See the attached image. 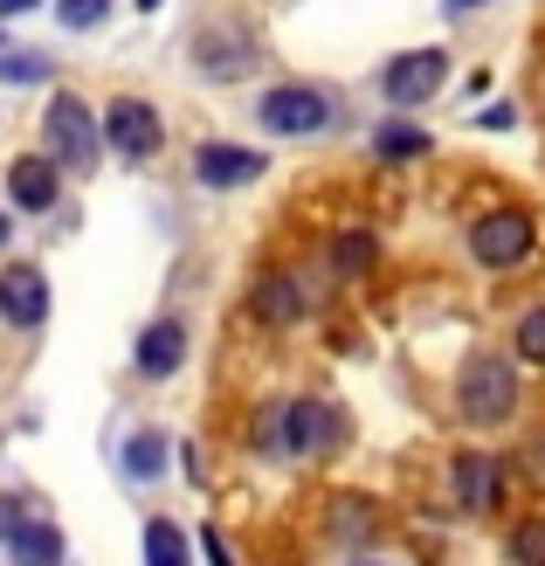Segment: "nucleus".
I'll return each mask as SVG.
<instances>
[{
  "instance_id": "9",
  "label": "nucleus",
  "mask_w": 545,
  "mask_h": 566,
  "mask_svg": "<svg viewBox=\"0 0 545 566\" xmlns=\"http://www.w3.org/2000/svg\"><path fill=\"white\" fill-rule=\"evenodd\" d=\"M193 180L200 187H249V180H263V153H249V146H228V138H208V146L193 153Z\"/></svg>"
},
{
  "instance_id": "17",
  "label": "nucleus",
  "mask_w": 545,
  "mask_h": 566,
  "mask_svg": "<svg viewBox=\"0 0 545 566\" xmlns=\"http://www.w3.org/2000/svg\"><path fill=\"white\" fill-rule=\"evenodd\" d=\"M146 566H187V539L174 518H153L146 525Z\"/></svg>"
},
{
  "instance_id": "10",
  "label": "nucleus",
  "mask_w": 545,
  "mask_h": 566,
  "mask_svg": "<svg viewBox=\"0 0 545 566\" xmlns=\"http://www.w3.org/2000/svg\"><path fill=\"white\" fill-rule=\"evenodd\" d=\"M132 366L146 380H174L187 366V325L180 318H153L146 332H138V346H132Z\"/></svg>"
},
{
  "instance_id": "5",
  "label": "nucleus",
  "mask_w": 545,
  "mask_h": 566,
  "mask_svg": "<svg viewBox=\"0 0 545 566\" xmlns=\"http://www.w3.org/2000/svg\"><path fill=\"white\" fill-rule=\"evenodd\" d=\"M97 132H104V146L118 153V159H153L166 146V125H159V111L146 97H111Z\"/></svg>"
},
{
  "instance_id": "22",
  "label": "nucleus",
  "mask_w": 545,
  "mask_h": 566,
  "mask_svg": "<svg viewBox=\"0 0 545 566\" xmlns=\"http://www.w3.org/2000/svg\"><path fill=\"white\" fill-rule=\"evenodd\" d=\"M332 532H346V539H366V532H373V504H359V497L332 504Z\"/></svg>"
},
{
  "instance_id": "4",
  "label": "nucleus",
  "mask_w": 545,
  "mask_h": 566,
  "mask_svg": "<svg viewBox=\"0 0 545 566\" xmlns=\"http://www.w3.org/2000/svg\"><path fill=\"white\" fill-rule=\"evenodd\" d=\"M532 242H538L532 214H525V208H497V214H483L476 229H470V256H476L483 270H518V263L532 256Z\"/></svg>"
},
{
  "instance_id": "30",
  "label": "nucleus",
  "mask_w": 545,
  "mask_h": 566,
  "mask_svg": "<svg viewBox=\"0 0 545 566\" xmlns=\"http://www.w3.org/2000/svg\"><path fill=\"white\" fill-rule=\"evenodd\" d=\"M138 8H146V14H153V8H159V0H138Z\"/></svg>"
},
{
  "instance_id": "12",
  "label": "nucleus",
  "mask_w": 545,
  "mask_h": 566,
  "mask_svg": "<svg viewBox=\"0 0 545 566\" xmlns=\"http://www.w3.org/2000/svg\"><path fill=\"white\" fill-rule=\"evenodd\" d=\"M249 311H255V318H263L270 332L297 325V318H304V283H297L291 270H270V276H255V291H249Z\"/></svg>"
},
{
  "instance_id": "3",
  "label": "nucleus",
  "mask_w": 545,
  "mask_h": 566,
  "mask_svg": "<svg viewBox=\"0 0 545 566\" xmlns=\"http://www.w3.org/2000/svg\"><path fill=\"white\" fill-rule=\"evenodd\" d=\"M332 118H338V104H332V91H318V83H276V91L255 97V125L276 132V138H311Z\"/></svg>"
},
{
  "instance_id": "11",
  "label": "nucleus",
  "mask_w": 545,
  "mask_h": 566,
  "mask_svg": "<svg viewBox=\"0 0 545 566\" xmlns=\"http://www.w3.org/2000/svg\"><path fill=\"white\" fill-rule=\"evenodd\" d=\"M455 504H463V512H497L504 504L497 457H483V449H463V457H455Z\"/></svg>"
},
{
  "instance_id": "6",
  "label": "nucleus",
  "mask_w": 545,
  "mask_h": 566,
  "mask_svg": "<svg viewBox=\"0 0 545 566\" xmlns=\"http://www.w3.org/2000/svg\"><path fill=\"white\" fill-rule=\"evenodd\" d=\"M442 76H449V55L442 49H408V55H394V63L380 70V97L394 111H415L442 91Z\"/></svg>"
},
{
  "instance_id": "19",
  "label": "nucleus",
  "mask_w": 545,
  "mask_h": 566,
  "mask_svg": "<svg viewBox=\"0 0 545 566\" xmlns=\"http://www.w3.org/2000/svg\"><path fill=\"white\" fill-rule=\"evenodd\" d=\"M511 346H518V359L545 366V304H532L525 318H518V332H511Z\"/></svg>"
},
{
  "instance_id": "2",
  "label": "nucleus",
  "mask_w": 545,
  "mask_h": 566,
  "mask_svg": "<svg viewBox=\"0 0 545 566\" xmlns=\"http://www.w3.org/2000/svg\"><path fill=\"white\" fill-rule=\"evenodd\" d=\"M455 408H463V421H476V429H497V421H511V408H518V374H511V359H497V353L463 359Z\"/></svg>"
},
{
  "instance_id": "8",
  "label": "nucleus",
  "mask_w": 545,
  "mask_h": 566,
  "mask_svg": "<svg viewBox=\"0 0 545 566\" xmlns=\"http://www.w3.org/2000/svg\"><path fill=\"white\" fill-rule=\"evenodd\" d=\"M0 318L14 332H35L49 318V276L35 263H8L0 270Z\"/></svg>"
},
{
  "instance_id": "24",
  "label": "nucleus",
  "mask_w": 545,
  "mask_h": 566,
  "mask_svg": "<svg viewBox=\"0 0 545 566\" xmlns=\"http://www.w3.org/2000/svg\"><path fill=\"white\" fill-rule=\"evenodd\" d=\"M111 14V0H63V28H97Z\"/></svg>"
},
{
  "instance_id": "7",
  "label": "nucleus",
  "mask_w": 545,
  "mask_h": 566,
  "mask_svg": "<svg viewBox=\"0 0 545 566\" xmlns=\"http://www.w3.org/2000/svg\"><path fill=\"white\" fill-rule=\"evenodd\" d=\"M55 201H63V166H55L49 153H21V159H8V208H21V214H49Z\"/></svg>"
},
{
  "instance_id": "14",
  "label": "nucleus",
  "mask_w": 545,
  "mask_h": 566,
  "mask_svg": "<svg viewBox=\"0 0 545 566\" xmlns=\"http://www.w3.org/2000/svg\"><path fill=\"white\" fill-rule=\"evenodd\" d=\"M118 463H125L132 484H153V476H166V436H159V429H138V436L118 449Z\"/></svg>"
},
{
  "instance_id": "16",
  "label": "nucleus",
  "mask_w": 545,
  "mask_h": 566,
  "mask_svg": "<svg viewBox=\"0 0 545 566\" xmlns=\"http://www.w3.org/2000/svg\"><path fill=\"white\" fill-rule=\"evenodd\" d=\"M8 553H14V559H63V532H55V525H35V518H21V525L8 532Z\"/></svg>"
},
{
  "instance_id": "29",
  "label": "nucleus",
  "mask_w": 545,
  "mask_h": 566,
  "mask_svg": "<svg viewBox=\"0 0 545 566\" xmlns=\"http://www.w3.org/2000/svg\"><path fill=\"white\" fill-rule=\"evenodd\" d=\"M8 235H14V221H8V208H0V249H8Z\"/></svg>"
},
{
  "instance_id": "13",
  "label": "nucleus",
  "mask_w": 545,
  "mask_h": 566,
  "mask_svg": "<svg viewBox=\"0 0 545 566\" xmlns=\"http://www.w3.org/2000/svg\"><path fill=\"white\" fill-rule=\"evenodd\" d=\"M346 436L332 401H291V457H325V449Z\"/></svg>"
},
{
  "instance_id": "23",
  "label": "nucleus",
  "mask_w": 545,
  "mask_h": 566,
  "mask_svg": "<svg viewBox=\"0 0 545 566\" xmlns=\"http://www.w3.org/2000/svg\"><path fill=\"white\" fill-rule=\"evenodd\" d=\"M35 76H42V55H28V49L0 55V83H35Z\"/></svg>"
},
{
  "instance_id": "25",
  "label": "nucleus",
  "mask_w": 545,
  "mask_h": 566,
  "mask_svg": "<svg viewBox=\"0 0 545 566\" xmlns=\"http://www.w3.org/2000/svg\"><path fill=\"white\" fill-rule=\"evenodd\" d=\"M518 463H525V476H532V484L545 491V429H538V436H532V442L518 449Z\"/></svg>"
},
{
  "instance_id": "28",
  "label": "nucleus",
  "mask_w": 545,
  "mask_h": 566,
  "mask_svg": "<svg viewBox=\"0 0 545 566\" xmlns=\"http://www.w3.org/2000/svg\"><path fill=\"white\" fill-rule=\"evenodd\" d=\"M442 8H449V14H470V8H483V0H442Z\"/></svg>"
},
{
  "instance_id": "27",
  "label": "nucleus",
  "mask_w": 545,
  "mask_h": 566,
  "mask_svg": "<svg viewBox=\"0 0 545 566\" xmlns=\"http://www.w3.org/2000/svg\"><path fill=\"white\" fill-rule=\"evenodd\" d=\"M28 8H35V0H0V14H28Z\"/></svg>"
},
{
  "instance_id": "26",
  "label": "nucleus",
  "mask_w": 545,
  "mask_h": 566,
  "mask_svg": "<svg viewBox=\"0 0 545 566\" xmlns=\"http://www.w3.org/2000/svg\"><path fill=\"white\" fill-rule=\"evenodd\" d=\"M21 518H28V504H21V497H0V539H8Z\"/></svg>"
},
{
  "instance_id": "20",
  "label": "nucleus",
  "mask_w": 545,
  "mask_h": 566,
  "mask_svg": "<svg viewBox=\"0 0 545 566\" xmlns=\"http://www.w3.org/2000/svg\"><path fill=\"white\" fill-rule=\"evenodd\" d=\"M373 146H380V159H421V153H428V132H415V125H387Z\"/></svg>"
},
{
  "instance_id": "18",
  "label": "nucleus",
  "mask_w": 545,
  "mask_h": 566,
  "mask_svg": "<svg viewBox=\"0 0 545 566\" xmlns=\"http://www.w3.org/2000/svg\"><path fill=\"white\" fill-rule=\"evenodd\" d=\"M366 263H373V235H366V229H346V235L332 242V270H338V276H359Z\"/></svg>"
},
{
  "instance_id": "21",
  "label": "nucleus",
  "mask_w": 545,
  "mask_h": 566,
  "mask_svg": "<svg viewBox=\"0 0 545 566\" xmlns=\"http://www.w3.org/2000/svg\"><path fill=\"white\" fill-rule=\"evenodd\" d=\"M504 553H511V559H525V566H532V559L545 566V518H525V525H511Z\"/></svg>"
},
{
  "instance_id": "1",
  "label": "nucleus",
  "mask_w": 545,
  "mask_h": 566,
  "mask_svg": "<svg viewBox=\"0 0 545 566\" xmlns=\"http://www.w3.org/2000/svg\"><path fill=\"white\" fill-rule=\"evenodd\" d=\"M97 118H91V104H83L76 91H55L49 111H42V153L63 166V174H91L97 166Z\"/></svg>"
},
{
  "instance_id": "15",
  "label": "nucleus",
  "mask_w": 545,
  "mask_h": 566,
  "mask_svg": "<svg viewBox=\"0 0 545 566\" xmlns=\"http://www.w3.org/2000/svg\"><path fill=\"white\" fill-rule=\"evenodd\" d=\"M255 457H291V401H263V415H255Z\"/></svg>"
}]
</instances>
